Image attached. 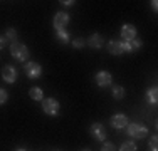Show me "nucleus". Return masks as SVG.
Returning a JSON list of instances; mask_svg holds the SVG:
<instances>
[{"label": "nucleus", "instance_id": "1", "mask_svg": "<svg viewBox=\"0 0 158 151\" xmlns=\"http://www.w3.org/2000/svg\"><path fill=\"white\" fill-rule=\"evenodd\" d=\"M126 131H128V134H130L131 138H135V139H143V138H146V136H148V128H146L145 124H141V123H131V124H128Z\"/></svg>", "mask_w": 158, "mask_h": 151}, {"label": "nucleus", "instance_id": "2", "mask_svg": "<svg viewBox=\"0 0 158 151\" xmlns=\"http://www.w3.org/2000/svg\"><path fill=\"white\" fill-rule=\"evenodd\" d=\"M10 54H12V57L15 60L24 62L29 57V49H27V45H24L20 42H14V44H10Z\"/></svg>", "mask_w": 158, "mask_h": 151}, {"label": "nucleus", "instance_id": "3", "mask_svg": "<svg viewBox=\"0 0 158 151\" xmlns=\"http://www.w3.org/2000/svg\"><path fill=\"white\" fill-rule=\"evenodd\" d=\"M24 72L29 79H39L42 76V67H40L39 62H34V60H29L24 66Z\"/></svg>", "mask_w": 158, "mask_h": 151}, {"label": "nucleus", "instance_id": "4", "mask_svg": "<svg viewBox=\"0 0 158 151\" xmlns=\"http://www.w3.org/2000/svg\"><path fill=\"white\" fill-rule=\"evenodd\" d=\"M59 101L54 99V97H47V99H42V111L46 112L47 116H57L59 114Z\"/></svg>", "mask_w": 158, "mask_h": 151}, {"label": "nucleus", "instance_id": "5", "mask_svg": "<svg viewBox=\"0 0 158 151\" xmlns=\"http://www.w3.org/2000/svg\"><path fill=\"white\" fill-rule=\"evenodd\" d=\"M69 20H71V17H69V14H66V12H57L54 15V29L56 30H64L67 27V24H69Z\"/></svg>", "mask_w": 158, "mask_h": 151}, {"label": "nucleus", "instance_id": "6", "mask_svg": "<svg viewBox=\"0 0 158 151\" xmlns=\"http://www.w3.org/2000/svg\"><path fill=\"white\" fill-rule=\"evenodd\" d=\"M94 81L99 88H110L113 84V76L110 72H106V71H99V72L94 76Z\"/></svg>", "mask_w": 158, "mask_h": 151}, {"label": "nucleus", "instance_id": "7", "mask_svg": "<svg viewBox=\"0 0 158 151\" xmlns=\"http://www.w3.org/2000/svg\"><path fill=\"white\" fill-rule=\"evenodd\" d=\"M2 79L5 82H9V84H14V82L17 81V69L14 66H10V64L3 66V69H2Z\"/></svg>", "mask_w": 158, "mask_h": 151}, {"label": "nucleus", "instance_id": "8", "mask_svg": "<svg viewBox=\"0 0 158 151\" xmlns=\"http://www.w3.org/2000/svg\"><path fill=\"white\" fill-rule=\"evenodd\" d=\"M89 133H91V136L96 139V141H104V138H106V129H104V126H103L101 123L91 124V128H89Z\"/></svg>", "mask_w": 158, "mask_h": 151}, {"label": "nucleus", "instance_id": "9", "mask_svg": "<svg viewBox=\"0 0 158 151\" xmlns=\"http://www.w3.org/2000/svg\"><path fill=\"white\" fill-rule=\"evenodd\" d=\"M121 39L123 40H126V42H130V40H133V39H136V27H135L133 24H125L121 27Z\"/></svg>", "mask_w": 158, "mask_h": 151}, {"label": "nucleus", "instance_id": "10", "mask_svg": "<svg viewBox=\"0 0 158 151\" xmlns=\"http://www.w3.org/2000/svg\"><path fill=\"white\" fill-rule=\"evenodd\" d=\"M110 124L113 128H114V129H125V128L128 126V118L125 114H114L111 118V121H110Z\"/></svg>", "mask_w": 158, "mask_h": 151}, {"label": "nucleus", "instance_id": "11", "mask_svg": "<svg viewBox=\"0 0 158 151\" xmlns=\"http://www.w3.org/2000/svg\"><path fill=\"white\" fill-rule=\"evenodd\" d=\"M104 44L106 42H104V37L101 35V34H93V35L86 40V45H89L91 49H101Z\"/></svg>", "mask_w": 158, "mask_h": 151}, {"label": "nucleus", "instance_id": "12", "mask_svg": "<svg viewBox=\"0 0 158 151\" xmlns=\"http://www.w3.org/2000/svg\"><path fill=\"white\" fill-rule=\"evenodd\" d=\"M108 52L113 54V55H121L123 54V49H121L119 40H110V42H108Z\"/></svg>", "mask_w": 158, "mask_h": 151}, {"label": "nucleus", "instance_id": "13", "mask_svg": "<svg viewBox=\"0 0 158 151\" xmlns=\"http://www.w3.org/2000/svg\"><path fill=\"white\" fill-rule=\"evenodd\" d=\"M146 101H148L150 104L155 106L156 101H158V89L156 88H150L148 91H146Z\"/></svg>", "mask_w": 158, "mask_h": 151}, {"label": "nucleus", "instance_id": "14", "mask_svg": "<svg viewBox=\"0 0 158 151\" xmlns=\"http://www.w3.org/2000/svg\"><path fill=\"white\" fill-rule=\"evenodd\" d=\"M29 97L34 101H42L44 99V92L40 88H31V91H29Z\"/></svg>", "mask_w": 158, "mask_h": 151}, {"label": "nucleus", "instance_id": "15", "mask_svg": "<svg viewBox=\"0 0 158 151\" xmlns=\"http://www.w3.org/2000/svg\"><path fill=\"white\" fill-rule=\"evenodd\" d=\"M56 39L61 44H67L71 37H69V34H67V30H56Z\"/></svg>", "mask_w": 158, "mask_h": 151}, {"label": "nucleus", "instance_id": "16", "mask_svg": "<svg viewBox=\"0 0 158 151\" xmlns=\"http://www.w3.org/2000/svg\"><path fill=\"white\" fill-rule=\"evenodd\" d=\"M125 94H126V91L121 88V86H113V97L114 99H123L125 97Z\"/></svg>", "mask_w": 158, "mask_h": 151}, {"label": "nucleus", "instance_id": "17", "mask_svg": "<svg viewBox=\"0 0 158 151\" xmlns=\"http://www.w3.org/2000/svg\"><path fill=\"white\" fill-rule=\"evenodd\" d=\"M119 151H138V146L135 145V141H125L119 146Z\"/></svg>", "mask_w": 158, "mask_h": 151}, {"label": "nucleus", "instance_id": "18", "mask_svg": "<svg viewBox=\"0 0 158 151\" xmlns=\"http://www.w3.org/2000/svg\"><path fill=\"white\" fill-rule=\"evenodd\" d=\"M5 39H7V42H9V44L17 42V30H15V29H7Z\"/></svg>", "mask_w": 158, "mask_h": 151}, {"label": "nucleus", "instance_id": "19", "mask_svg": "<svg viewBox=\"0 0 158 151\" xmlns=\"http://www.w3.org/2000/svg\"><path fill=\"white\" fill-rule=\"evenodd\" d=\"M141 39H133V40H130V49H131V52H136V51H140L141 49Z\"/></svg>", "mask_w": 158, "mask_h": 151}, {"label": "nucleus", "instance_id": "20", "mask_svg": "<svg viewBox=\"0 0 158 151\" xmlns=\"http://www.w3.org/2000/svg\"><path fill=\"white\" fill-rule=\"evenodd\" d=\"M86 45V40L82 39V37H76V39L73 40V47L74 49H82Z\"/></svg>", "mask_w": 158, "mask_h": 151}, {"label": "nucleus", "instance_id": "21", "mask_svg": "<svg viewBox=\"0 0 158 151\" xmlns=\"http://www.w3.org/2000/svg\"><path fill=\"white\" fill-rule=\"evenodd\" d=\"M156 148H158V138H156V134H153L152 139H150V149L156 151Z\"/></svg>", "mask_w": 158, "mask_h": 151}, {"label": "nucleus", "instance_id": "22", "mask_svg": "<svg viewBox=\"0 0 158 151\" xmlns=\"http://www.w3.org/2000/svg\"><path fill=\"white\" fill-rule=\"evenodd\" d=\"M7 99H9V92L5 89H0V104H5Z\"/></svg>", "mask_w": 158, "mask_h": 151}, {"label": "nucleus", "instance_id": "23", "mask_svg": "<svg viewBox=\"0 0 158 151\" xmlns=\"http://www.w3.org/2000/svg\"><path fill=\"white\" fill-rule=\"evenodd\" d=\"M101 151H116V146L113 145V143H104Z\"/></svg>", "mask_w": 158, "mask_h": 151}, {"label": "nucleus", "instance_id": "24", "mask_svg": "<svg viewBox=\"0 0 158 151\" xmlns=\"http://www.w3.org/2000/svg\"><path fill=\"white\" fill-rule=\"evenodd\" d=\"M7 44H9V42H7L5 35H0V49H3V47H5Z\"/></svg>", "mask_w": 158, "mask_h": 151}, {"label": "nucleus", "instance_id": "25", "mask_svg": "<svg viewBox=\"0 0 158 151\" xmlns=\"http://www.w3.org/2000/svg\"><path fill=\"white\" fill-rule=\"evenodd\" d=\"M62 5H66V7H71V5H74V3H76V2H73V0H62Z\"/></svg>", "mask_w": 158, "mask_h": 151}, {"label": "nucleus", "instance_id": "26", "mask_svg": "<svg viewBox=\"0 0 158 151\" xmlns=\"http://www.w3.org/2000/svg\"><path fill=\"white\" fill-rule=\"evenodd\" d=\"M150 3H152V9L156 12V10H158V2H156V0H153V2H150Z\"/></svg>", "mask_w": 158, "mask_h": 151}, {"label": "nucleus", "instance_id": "27", "mask_svg": "<svg viewBox=\"0 0 158 151\" xmlns=\"http://www.w3.org/2000/svg\"><path fill=\"white\" fill-rule=\"evenodd\" d=\"M17 151H27V149H24V148H19Z\"/></svg>", "mask_w": 158, "mask_h": 151}, {"label": "nucleus", "instance_id": "28", "mask_svg": "<svg viewBox=\"0 0 158 151\" xmlns=\"http://www.w3.org/2000/svg\"><path fill=\"white\" fill-rule=\"evenodd\" d=\"M81 151H91V149H89V148H86V149H81Z\"/></svg>", "mask_w": 158, "mask_h": 151}, {"label": "nucleus", "instance_id": "29", "mask_svg": "<svg viewBox=\"0 0 158 151\" xmlns=\"http://www.w3.org/2000/svg\"><path fill=\"white\" fill-rule=\"evenodd\" d=\"M150 151H152V149H150Z\"/></svg>", "mask_w": 158, "mask_h": 151}]
</instances>
